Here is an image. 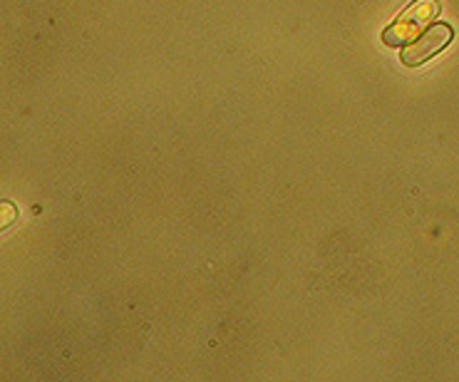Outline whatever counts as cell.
Instances as JSON below:
<instances>
[{
  "mask_svg": "<svg viewBox=\"0 0 459 382\" xmlns=\"http://www.w3.org/2000/svg\"><path fill=\"white\" fill-rule=\"evenodd\" d=\"M439 0H415L410 3L405 11L397 15L383 30V43L387 48H405L407 43L415 40V35H422V30L437 21Z\"/></svg>",
  "mask_w": 459,
  "mask_h": 382,
  "instance_id": "6da1fadb",
  "label": "cell"
},
{
  "mask_svg": "<svg viewBox=\"0 0 459 382\" xmlns=\"http://www.w3.org/2000/svg\"><path fill=\"white\" fill-rule=\"evenodd\" d=\"M452 38H455V30H452L449 22H435V25L428 28L420 38H415L412 43H407L405 48H403L400 60H403L405 67H420V65H425L428 60H432L437 53H442V50L452 43Z\"/></svg>",
  "mask_w": 459,
  "mask_h": 382,
  "instance_id": "7a4b0ae2",
  "label": "cell"
}]
</instances>
